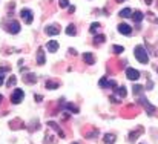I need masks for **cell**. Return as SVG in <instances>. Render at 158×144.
Wrapping results in <instances>:
<instances>
[{"label":"cell","instance_id":"cell-37","mask_svg":"<svg viewBox=\"0 0 158 144\" xmlns=\"http://www.w3.org/2000/svg\"><path fill=\"white\" fill-rule=\"evenodd\" d=\"M72 144H78V143H72Z\"/></svg>","mask_w":158,"mask_h":144},{"label":"cell","instance_id":"cell-24","mask_svg":"<svg viewBox=\"0 0 158 144\" xmlns=\"http://www.w3.org/2000/svg\"><path fill=\"white\" fill-rule=\"evenodd\" d=\"M8 71V68H0V86L3 84L5 81V72Z\"/></svg>","mask_w":158,"mask_h":144},{"label":"cell","instance_id":"cell-29","mask_svg":"<svg viewBox=\"0 0 158 144\" xmlns=\"http://www.w3.org/2000/svg\"><path fill=\"white\" fill-rule=\"evenodd\" d=\"M58 5H60V8H68L69 2H68V0H58Z\"/></svg>","mask_w":158,"mask_h":144},{"label":"cell","instance_id":"cell-18","mask_svg":"<svg viewBox=\"0 0 158 144\" xmlns=\"http://www.w3.org/2000/svg\"><path fill=\"white\" fill-rule=\"evenodd\" d=\"M132 19H134V22H137V23H140L141 20L144 19V14L141 12V11H134V12H132Z\"/></svg>","mask_w":158,"mask_h":144},{"label":"cell","instance_id":"cell-1","mask_svg":"<svg viewBox=\"0 0 158 144\" xmlns=\"http://www.w3.org/2000/svg\"><path fill=\"white\" fill-rule=\"evenodd\" d=\"M134 54H135V58H137L141 65H148L149 63V54H148V51H146L144 46H141V45L135 46Z\"/></svg>","mask_w":158,"mask_h":144},{"label":"cell","instance_id":"cell-28","mask_svg":"<svg viewBox=\"0 0 158 144\" xmlns=\"http://www.w3.org/2000/svg\"><path fill=\"white\" fill-rule=\"evenodd\" d=\"M15 83H17V78H15V77H12V75H11L9 78H8V86L11 88V86H14V84Z\"/></svg>","mask_w":158,"mask_h":144},{"label":"cell","instance_id":"cell-31","mask_svg":"<svg viewBox=\"0 0 158 144\" xmlns=\"http://www.w3.org/2000/svg\"><path fill=\"white\" fill-rule=\"evenodd\" d=\"M34 100H35V101H39V103H40V101L43 100V95H39V94H37V95H34Z\"/></svg>","mask_w":158,"mask_h":144},{"label":"cell","instance_id":"cell-5","mask_svg":"<svg viewBox=\"0 0 158 144\" xmlns=\"http://www.w3.org/2000/svg\"><path fill=\"white\" fill-rule=\"evenodd\" d=\"M126 77L130 80V81H137V80L140 78V72L134 68H128L126 69Z\"/></svg>","mask_w":158,"mask_h":144},{"label":"cell","instance_id":"cell-25","mask_svg":"<svg viewBox=\"0 0 158 144\" xmlns=\"http://www.w3.org/2000/svg\"><path fill=\"white\" fill-rule=\"evenodd\" d=\"M112 51L115 52V54H121V52L124 51V48L120 46V45H114V46H112Z\"/></svg>","mask_w":158,"mask_h":144},{"label":"cell","instance_id":"cell-26","mask_svg":"<svg viewBox=\"0 0 158 144\" xmlns=\"http://www.w3.org/2000/svg\"><path fill=\"white\" fill-rule=\"evenodd\" d=\"M105 40H106V37H105V35H95V39H94V43H95V45H97V43L100 45V43H103V41H105Z\"/></svg>","mask_w":158,"mask_h":144},{"label":"cell","instance_id":"cell-27","mask_svg":"<svg viewBox=\"0 0 158 144\" xmlns=\"http://www.w3.org/2000/svg\"><path fill=\"white\" fill-rule=\"evenodd\" d=\"M98 84H100L101 88H106V86L109 88V80H107L106 77H103V78L100 80V81H98Z\"/></svg>","mask_w":158,"mask_h":144},{"label":"cell","instance_id":"cell-32","mask_svg":"<svg viewBox=\"0 0 158 144\" xmlns=\"http://www.w3.org/2000/svg\"><path fill=\"white\" fill-rule=\"evenodd\" d=\"M69 54L71 55H77V51H75V49H69Z\"/></svg>","mask_w":158,"mask_h":144},{"label":"cell","instance_id":"cell-36","mask_svg":"<svg viewBox=\"0 0 158 144\" xmlns=\"http://www.w3.org/2000/svg\"><path fill=\"white\" fill-rule=\"evenodd\" d=\"M117 2H124V0H117Z\"/></svg>","mask_w":158,"mask_h":144},{"label":"cell","instance_id":"cell-8","mask_svg":"<svg viewBox=\"0 0 158 144\" xmlns=\"http://www.w3.org/2000/svg\"><path fill=\"white\" fill-rule=\"evenodd\" d=\"M8 31L11 34H19L20 32V23L15 22V20H12V22L9 23V26H8Z\"/></svg>","mask_w":158,"mask_h":144},{"label":"cell","instance_id":"cell-34","mask_svg":"<svg viewBox=\"0 0 158 144\" xmlns=\"http://www.w3.org/2000/svg\"><path fill=\"white\" fill-rule=\"evenodd\" d=\"M144 2H146V5H150V3H152V0H144Z\"/></svg>","mask_w":158,"mask_h":144},{"label":"cell","instance_id":"cell-11","mask_svg":"<svg viewBox=\"0 0 158 144\" xmlns=\"http://www.w3.org/2000/svg\"><path fill=\"white\" fill-rule=\"evenodd\" d=\"M37 65H45V51H43V48H39V51H37Z\"/></svg>","mask_w":158,"mask_h":144},{"label":"cell","instance_id":"cell-22","mask_svg":"<svg viewBox=\"0 0 158 144\" xmlns=\"http://www.w3.org/2000/svg\"><path fill=\"white\" fill-rule=\"evenodd\" d=\"M98 29H100V23H97V22H94L91 25V28H89L91 34H97V32H98Z\"/></svg>","mask_w":158,"mask_h":144},{"label":"cell","instance_id":"cell-35","mask_svg":"<svg viewBox=\"0 0 158 144\" xmlns=\"http://www.w3.org/2000/svg\"><path fill=\"white\" fill-rule=\"evenodd\" d=\"M2 100H3V97H2V95H0V103H2Z\"/></svg>","mask_w":158,"mask_h":144},{"label":"cell","instance_id":"cell-17","mask_svg":"<svg viewBox=\"0 0 158 144\" xmlns=\"http://www.w3.org/2000/svg\"><path fill=\"white\" fill-rule=\"evenodd\" d=\"M25 80V83H28V84H34L37 81V77L34 75V74H26V75L23 77Z\"/></svg>","mask_w":158,"mask_h":144},{"label":"cell","instance_id":"cell-20","mask_svg":"<svg viewBox=\"0 0 158 144\" xmlns=\"http://www.w3.org/2000/svg\"><path fill=\"white\" fill-rule=\"evenodd\" d=\"M45 86H46V89L54 90V89H57V88H58V83H57V81H51V80H48V81L45 83Z\"/></svg>","mask_w":158,"mask_h":144},{"label":"cell","instance_id":"cell-2","mask_svg":"<svg viewBox=\"0 0 158 144\" xmlns=\"http://www.w3.org/2000/svg\"><path fill=\"white\" fill-rule=\"evenodd\" d=\"M140 103H141V106H143V107L146 109V112H148V115L149 116H152L157 112V107L154 104H150L149 103V100L146 98V97H143V95H140Z\"/></svg>","mask_w":158,"mask_h":144},{"label":"cell","instance_id":"cell-21","mask_svg":"<svg viewBox=\"0 0 158 144\" xmlns=\"http://www.w3.org/2000/svg\"><path fill=\"white\" fill-rule=\"evenodd\" d=\"M132 90H134V95H141L143 94V90H144V88L140 86V84H135V86L132 88Z\"/></svg>","mask_w":158,"mask_h":144},{"label":"cell","instance_id":"cell-10","mask_svg":"<svg viewBox=\"0 0 158 144\" xmlns=\"http://www.w3.org/2000/svg\"><path fill=\"white\" fill-rule=\"evenodd\" d=\"M46 48H48V52H57L58 41L57 40H49V41H48V45H46Z\"/></svg>","mask_w":158,"mask_h":144},{"label":"cell","instance_id":"cell-14","mask_svg":"<svg viewBox=\"0 0 158 144\" xmlns=\"http://www.w3.org/2000/svg\"><path fill=\"white\" fill-rule=\"evenodd\" d=\"M141 133H143V127H138V130L130 132V133H129V141H130V143L135 141V140H137V136H138V135H141Z\"/></svg>","mask_w":158,"mask_h":144},{"label":"cell","instance_id":"cell-30","mask_svg":"<svg viewBox=\"0 0 158 144\" xmlns=\"http://www.w3.org/2000/svg\"><path fill=\"white\" fill-rule=\"evenodd\" d=\"M146 17H148L149 20H152L154 23H158V19H155V17H154V14H150V12H149V14H146Z\"/></svg>","mask_w":158,"mask_h":144},{"label":"cell","instance_id":"cell-6","mask_svg":"<svg viewBox=\"0 0 158 144\" xmlns=\"http://www.w3.org/2000/svg\"><path fill=\"white\" fill-rule=\"evenodd\" d=\"M118 32L123 34V35H130L132 34V28H130L128 23H120L118 25Z\"/></svg>","mask_w":158,"mask_h":144},{"label":"cell","instance_id":"cell-16","mask_svg":"<svg viewBox=\"0 0 158 144\" xmlns=\"http://www.w3.org/2000/svg\"><path fill=\"white\" fill-rule=\"evenodd\" d=\"M118 15H120V17H123V19L132 17V9H130V8H124V9H121V11L118 12Z\"/></svg>","mask_w":158,"mask_h":144},{"label":"cell","instance_id":"cell-13","mask_svg":"<svg viewBox=\"0 0 158 144\" xmlns=\"http://www.w3.org/2000/svg\"><path fill=\"white\" fill-rule=\"evenodd\" d=\"M83 61L86 63V65H94L95 58H94V55H92L91 52H85L83 54Z\"/></svg>","mask_w":158,"mask_h":144},{"label":"cell","instance_id":"cell-23","mask_svg":"<svg viewBox=\"0 0 158 144\" xmlns=\"http://www.w3.org/2000/svg\"><path fill=\"white\" fill-rule=\"evenodd\" d=\"M66 34L68 35H75V34H77V29H75L74 25H69L68 28H66Z\"/></svg>","mask_w":158,"mask_h":144},{"label":"cell","instance_id":"cell-7","mask_svg":"<svg viewBox=\"0 0 158 144\" xmlns=\"http://www.w3.org/2000/svg\"><path fill=\"white\" fill-rule=\"evenodd\" d=\"M45 32L46 35H58L60 34V28L55 25H51V26H46L45 28Z\"/></svg>","mask_w":158,"mask_h":144},{"label":"cell","instance_id":"cell-4","mask_svg":"<svg viewBox=\"0 0 158 144\" xmlns=\"http://www.w3.org/2000/svg\"><path fill=\"white\" fill-rule=\"evenodd\" d=\"M23 98H25V92L21 89H15L14 92H12V95H11V103L12 104H19L20 101H23Z\"/></svg>","mask_w":158,"mask_h":144},{"label":"cell","instance_id":"cell-38","mask_svg":"<svg viewBox=\"0 0 158 144\" xmlns=\"http://www.w3.org/2000/svg\"><path fill=\"white\" fill-rule=\"evenodd\" d=\"M157 72H158V68H157Z\"/></svg>","mask_w":158,"mask_h":144},{"label":"cell","instance_id":"cell-3","mask_svg":"<svg viewBox=\"0 0 158 144\" xmlns=\"http://www.w3.org/2000/svg\"><path fill=\"white\" fill-rule=\"evenodd\" d=\"M20 17L23 19V22L26 25H31L32 22H34V12H32L31 9H28V8L21 9V11H20Z\"/></svg>","mask_w":158,"mask_h":144},{"label":"cell","instance_id":"cell-9","mask_svg":"<svg viewBox=\"0 0 158 144\" xmlns=\"http://www.w3.org/2000/svg\"><path fill=\"white\" fill-rule=\"evenodd\" d=\"M48 126H49L51 129H54V130H55V132H57V135H58L60 138H64V132H63L62 129H60V126L57 124V123H54V121H49V123H48Z\"/></svg>","mask_w":158,"mask_h":144},{"label":"cell","instance_id":"cell-33","mask_svg":"<svg viewBox=\"0 0 158 144\" xmlns=\"http://www.w3.org/2000/svg\"><path fill=\"white\" fill-rule=\"evenodd\" d=\"M68 8H69V12H74V11H75V8H74V6H68Z\"/></svg>","mask_w":158,"mask_h":144},{"label":"cell","instance_id":"cell-19","mask_svg":"<svg viewBox=\"0 0 158 144\" xmlns=\"http://www.w3.org/2000/svg\"><path fill=\"white\" fill-rule=\"evenodd\" d=\"M115 141H117V138H115L114 133H106V135H105V143L106 144H114Z\"/></svg>","mask_w":158,"mask_h":144},{"label":"cell","instance_id":"cell-12","mask_svg":"<svg viewBox=\"0 0 158 144\" xmlns=\"http://www.w3.org/2000/svg\"><path fill=\"white\" fill-rule=\"evenodd\" d=\"M62 106H63V109H68L69 112H74V114H78V107H77V106H74L72 103H64V101L62 100Z\"/></svg>","mask_w":158,"mask_h":144},{"label":"cell","instance_id":"cell-15","mask_svg":"<svg viewBox=\"0 0 158 144\" xmlns=\"http://www.w3.org/2000/svg\"><path fill=\"white\" fill-rule=\"evenodd\" d=\"M114 92H115L117 95H118V97H121V98H124V97H126V88H124V86H117L115 89H114Z\"/></svg>","mask_w":158,"mask_h":144}]
</instances>
